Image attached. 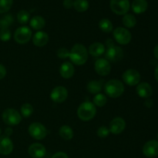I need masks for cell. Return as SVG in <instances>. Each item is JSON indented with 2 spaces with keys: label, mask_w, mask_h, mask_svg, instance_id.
<instances>
[{
  "label": "cell",
  "mask_w": 158,
  "mask_h": 158,
  "mask_svg": "<svg viewBox=\"0 0 158 158\" xmlns=\"http://www.w3.org/2000/svg\"><path fill=\"white\" fill-rule=\"evenodd\" d=\"M88 51L86 48L82 44H75L69 51V56L73 63L81 66L86 63L88 59Z\"/></svg>",
  "instance_id": "1"
},
{
  "label": "cell",
  "mask_w": 158,
  "mask_h": 158,
  "mask_svg": "<svg viewBox=\"0 0 158 158\" xmlns=\"http://www.w3.org/2000/svg\"><path fill=\"white\" fill-rule=\"evenodd\" d=\"M104 91L108 97L111 98H117L124 92V86L121 81L113 79L106 82L104 85Z\"/></svg>",
  "instance_id": "2"
},
{
  "label": "cell",
  "mask_w": 158,
  "mask_h": 158,
  "mask_svg": "<svg viewBox=\"0 0 158 158\" xmlns=\"http://www.w3.org/2000/svg\"><path fill=\"white\" fill-rule=\"evenodd\" d=\"M97 114L96 106L91 102L86 101L82 103L77 109V116L83 121H89L95 117Z\"/></svg>",
  "instance_id": "3"
},
{
  "label": "cell",
  "mask_w": 158,
  "mask_h": 158,
  "mask_svg": "<svg viewBox=\"0 0 158 158\" xmlns=\"http://www.w3.org/2000/svg\"><path fill=\"white\" fill-rule=\"evenodd\" d=\"M2 120L5 123L9 126H15L18 125L22 120V116L16 110L9 108L5 110L2 113Z\"/></svg>",
  "instance_id": "4"
},
{
  "label": "cell",
  "mask_w": 158,
  "mask_h": 158,
  "mask_svg": "<svg viewBox=\"0 0 158 158\" xmlns=\"http://www.w3.org/2000/svg\"><path fill=\"white\" fill-rule=\"evenodd\" d=\"M29 133L32 138L35 140H43L47 135V130L42 123L35 122L29 127Z\"/></svg>",
  "instance_id": "5"
},
{
  "label": "cell",
  "mask_w": 158,
  "mask_h": 158,
  "mask_svg": "<svg viewBox=\"0 0 158 158\" xmlns=\"http://www.w3.org/2000/svg\"><path fill=\"white\" fill-rule=\"evenodd\" d=\"M32 37V31L27 26H22L15 30L14 39L19 44H26Z\"/></svg>",
  "instance_id": "6"
},
{
  "label": "cell",
  "mask_w": 158,
  "mask_h": 158,
  "mask_svg": "<svg viewBox=\"0 0 158 158\" xmlns=\"http://www.w3.org/2000/svg\"><path fill=\"white\" fill-rule=\"evenodd\" d=\"M113 34L116 41L121 45L128 44L132 38L131 32L123 27H117L114 29Z\"/></svg>",
  "instance_id": "7"
},
{
  "label": "cell",
  "mask_w": 158,
  "mask_h": 158,
  "mask_svg": "<svg viewBox=\"0 0 158 158\" xmlns=\"http://www.w3.org/2000/svg\"><path fill=\"white\" fill-rule=\"evenodd\" d=\"M110 9L117 15H124L130 9L129 0H111Z\"/></svg>",
  "instance_id": "8"
},
{
  "label": "cell",
  "mask_w": 158,
  "mask_h": 158,
  "mask_svg": "<svg viewBox=\"0 0 158 158\" xmlns=\"http://www.w3.org/2000/svg\"><path fill=\"white\" fill-rule=\"evenodd\" d=\"M123 82L128 86H136L140 81V75L136 69H130L125 71L122 76Z\"/></svg>",
  "instance_id": "9"
},
{
  "label": "cell",
  "mask_w": 158,
  "mask_h": 158,
  "mask_svg": "<svg viewBox=\"0 0 158 158\" xmlns=\"http://www.w3.org/2000/svg\"><path fill=\"white\" fill-rule=\"evenodd\" d=\"M105 56H106V58L108 61L116 63V62L120 61L123 59V51L120 46L114 45V46L107 48Z\"/></svg>",
  "instance_id": "10"
},
{
  "label": "cell",
  "mask_w": 158,
  "mask_h": 158,
  "mask_svg": "<svg viewBox=\"0 0 158 158\" xmlns=\"http://www.w3.org/2000/svg\"><path fill=\"white\" fill-rule=\"evenodd\" d=\"M68 97V91L64 86H56L52 90L50 94L51 100L57 103H63L66 100Z\"/></svg>",
  "instance_id": "11"
},
{
  "label": "cell",
  "mask_w": 158,
  "mask_h": 158,
  "mask_svg": "<svg viewBox=\"0 0 158 158\" xmlns=\"http://www.w3.org/2000/svg\"><path fill=\"white\" fill-rule=\"evenodd\" d=\"M95 70L99 75L100 76H107L111 71V66L110 62L106 59H99L95 62L94 65Z\"/></svg>",
  "instance_id": "12"
},
{
  "label": "cell",
  "mask_w": 158,
  "mask_h": 158,
  "mask_svg": "<svg viewBox=\"0 0 158 158\" xmlns=\"http://www.w3.org/2000/svg\"><path fill=\"white\" fill-rule=\"evenodd\" d=\"M126 127V122L121 117H115L110 123V132L113 134H120L124 131Z\"/></svg>",
  "instance_id": "13"
},
{
  "label": "cell",
  "mask_w": 158,
  "mask_h": 158,
  "mask_svg": "<svg viewBox=\"0 0 158 158\" xmlns=\"http://www.w3.org/2000/svg\"><path fill=\"white\" fill-rule=\"evenodd\" d=\"M143 153L148 157H155L158 156V141L152 140L147 142L143 148Z\"/></svg>",
  "instance_id": "14"
},
{
  "label": "cell",
  "mask_w": 158,
  "mask_h": 158,
  "mask_svg": "<svg viewBox=\"0 0 158 158\" xmlns=\"http://www.w3.org/2000/svg\"><path fill=\"white\" fill-rule=\"evenodd\" d=\"M29 156L32 158H42L46 154V148L43 144L39 143H32L28 150Z\"/></svg>",
  "instance_id": "15"
},
{
  "label": "cell",
  "mask_w": 158,
  "mask_h": 158,
  "mask_svg": "<svg viewBox=\"0 0 158 158\" xmlns=\"http://www.w3.org/2000/svg\"><path fill=\"white\" fill-rule=\"evenodd\" d=\"M13 143L11 139L6 136L0 137V154L2 155H9L12 152Z\"/></svg>",
  "instance_id": "16"
},
{
  "label": "cell",
  "mask_w": 158,
  "mask_h": 158,
  "mask_svg": "<svg viewBox=\"0 0 158 158\" xmlns=\"http://www.w3.org/2000/svg\"><path fill=\"white\" fill-rule=\"evenodd\" d=\"M49 41V35L46 32H43V31H39L32 38V43L35 46L38 47H42V46H46Z\"/></svg>",
  "instance_id": "17"
},
{
  "label": "cell",
  "mask_w": 158,
  "mask_h": 158,
  "mask_svg": "<svg viewBox=\"0 0 158 158\" xmlns=\"http://www.w3.org/2000/svg\"><path fill=\"white\" fill-rule=\"evenodd\" d=\"M137 93L142 98H149L153 94V89L151 85L148 83H141L137 87Z\"/></svg>",
  "instance_id": "18"
},
{
  "label": "cell",
  "mask_w": 158,
  "mask_h": 158,
  "mask_svg": "<svg viewBox=\"0 0 158 158\" xmlns=\"http://www.w3.org/2000/svg\"><path fill=\"white\" fill-rule=\"evenodd\" d=\"M74 66L69 62H65L61 65L60 69V75L64 79H69L74 74Z\"/></svg>",
  "instance_id": "19"
},
{
  "label": "cell",
  "mask_w": 158,
  "mask_h": 158,
  "mask_svg": "<svg viewBox=\"0 0 158 158\" xmlns=\"http://www.w3.org/2000/svg\"><path fill=\"white\" fill-rule=\"evenodd\" d=\"M103 80H92L87 84L86 89L91 94H98L103 89Z\"/></svg>",
  "instance_id": "20"
},
{
  "label": "cell",
  "mask_w": 158,
  "mask_h": 158,
  "mask_svg": "<svg viewBox=\"0 0 158 158\" xmlns=\"http://www.w3.org/2000/svg\"><path fill=\"white\" fill-rule=\"evenodd\" d=\"M104 46L100 43H94L89 46V50H88V52L94 56H100L104 53Z\"/></svg>",
  "instance_id": "21"
},
{
  "label": "cell",
  "mask_w": 158,
  "mask_h": 158,
  "mask_svg": "<svg viewBox=\"0 0 158 158\" xmlns=\"http://www.w3.org/2000/svg\"><path fill=\"white\" fill-rule=\"evenodd\" d=\"M148 3L147 0H134L132 3V9L135 13L140 14L147 10Z\"/></svg>",
  "instance_id": "22"
},
{
  "label": "cell",
  "mask_w": 158,
  "mask_h": 158,
  "mask_svg": "<svg viewBox=\"0 0 158 158\" xmlns=\"http://www.w3.org/2000/svg\"><path fill=\"white\" fill-rule=\"evenodd\" d=\"M45 25H46V21L43 17L40 15L34 16L30 20V26L35 30H40L44 28Z\"/></svg>",
  "instance_id": "23"
},
{
  "label": "cell",
  "mask_w": 158,
  "mask_h": 158,
  "mask_svg": "<svg viewBox=\"0 0 158 158\" xmlns=\"http://www.w3.org/2000/svg\"><path fill=\"white\" fill-rule=\"evenodd\" d=\"M59 134L63 139L66 140H69L73 137V131L72 128L67 125H64L60 127L59 131Z\"/></svg>",
  "instance_id": "24"
},
{
  "label": "cell",
  "mask_w": 158,
  "mask_h": 158,
  "mask_svg": "<svg viewBox=\"0 0 158 158\" xmlns=\"http://www.w3.org/2000/svg\"><path fill=\"white\" fill-rule=\"evenodd\" d=\"M122 22L123 24L127 28H133L137 24V19L132 14H125Z\"/></svg>",
  "instance_id": "25"
},
{
  "label": "cell",
  "mask_w": 158,
  "mask_h": 158,
  "mask_svg": "<svg viewBox=\"0 0 158 158\" xmlns=\"http://www.w3.org/2000/svg\"><path fill=\"white\" fill-rule=\"evenodd\" d=\"M73 7L79 12H83L89 8V2L87 0H76L73 2Z\"/></svg>",
  "instance_id": "26"
},
{
  "label": "cell",
  "mask_w": 158,
  "mask_h": 158,
  "mask_svg": "<svg viewBox=\"0 0 158 158\" xmlns=\"http://www.w3.org/2000/svg\"><path fill=\"white\" fill-rule=\"evenodd\" d=\"M99 27L103 32H110L113 30V24L110 20L103 19L99 23Z\"/></svg>",
  "instance_id": "27"
},
{
  "label": "cell",
  "mask_w": 158,
  "mask_h": 158,
  "mask_svg": "<svg viewBox=\"0 0 158 158\" xmlns=\"http://www.w3.org/2000/svg\"><path fill=\"white\" fill-rule=\"evenodd\" d=\"M30 18V14L26 10H21L17 14V19L18 22L22 25L26 24L29 22Z\"/></svg>",
  "instance_id": "28"
},
{
  "label": "cell",
  "mask_w": 158,
  "mask_h": 158,
  "mask_svg": "<svg viewBox=\"0 0 158 158\" xmlns=\"http://www.w3.org/2000/svg\"><path fill=\"white\" fill-rule=\"evenodd\" d=\"M106 103H107V98H106V96L103 95V94H96L95 97H94V104L95 105V106L102 107V106H105Z\"/></svg>",
  "instance_id": "29"
},
{
  "label": "cell",
  "mask_w": 158,
  "mask_h": 158,
  "mask_svg": "<svg viewBox=\"0 0 158 158\" xmlns=\"http://www.w3.org/2000/svg\"><path fill=\"white\" fill-rule=\"evenodd\" d=\"M21 116H23V117H26V118H27V117H30L31 115L32 114V113H33V106H32V105L30 104V103H24V104H23V106H21Z\"/></svg>",
  "instance_id": "30"
},
{
  "label": "cell",
  "mask_w": 158,
  "mask_h": 158,
  "mask_svg": "<svg viewBox=\"0 0 158 158\" xmlns=\"http://www.w3.org/2000/svg\"><path fill=\"white\" fill-rule=\"evenodd\" d=\"M13 23V17L11 15H7L0 20V29H9V26Z\"/></svg>",
  "instance_id": "31"
},
{
  "label": "cell",
  "mask_w": 158,
  "mask_h": 158,
  "mask_svg": "<svg viewBox=\"0 0 158 158\" xmlns=\"http://www.w3.org/2000/svg\"><path fill=\"white\" fill-rule=\"evenodd\" d=\"M13 0H0V13H5L11 9Z\"/></svg>",
  "instance_id": "32"
},
{
  "label": "cell",
  "mask_w": 158,
  "mask_h": 158,
  "mask_svg": "<svg viewBox=\"0 0 158 158\" xmlns=\"http://www.w3.org/2000/svg\"><path fill=\"white\" fill-rule=\"evenodd\" d=\"M11 38V32L9 29H2L0 30V40L3 42L9 41Z\"/></svg>",
  "instance_id": "33"
},
{
  "label": "cell",
  "mask_w": 158,
  "mask_h": 158,
  "mask_svg": "<svg viewBox=\"0 0 158 158\" xmlns=\"http://www.w3.org/2000/svg\"><path fill=\"white\" fill-rule=\"evenodd\" d=\"M97 136H98V137H101V138H105V137H106L108 135H109L110 130L108 129L106 127L102 126V127H100L98 130H97Z\"/></svg>",
  "instance_id": "34"
},
{
  "label": "cell",
  "mask_w": 158,
  "mask_h": 158,
  "mask_svg": "<svg viewBox=\"0 0 158 158\" xmlns=\"http://www.w3.org/2000/svg\"><path fill=\"white\" fill-rule=\"evenodd\" d=\"M57 56L60 59H66L69 56V51L66 48H60L57 50Z\"/></svg>",
  "instance_id": "35"
},
{
  "label": "cell",
  "mask_w": 158,
  "mask_h": 158,
  "mask_svg": "<svg viewBox=\"0 0 158 158\" xmlns=\"http://www.w3.org/2000/svg\"><path fill=\"white\" fill-rule=\"evenodd\" d=\"M73 0H64L63 1V6L66 9H70L72 6H73Z\"/></svg>",
  "instance_id": "36"
},
{
  "label": "cell",
  "mask_w": 158,
  "mask_h": 158,
  "mask_svg": "<svg viewBox=\"0 0 158 158\" xmlns=\"http://www.w3.org/2000/svg\"><path fill=\"white\" fill-rule=\"evenodd\" d=\"M6 76V69L3 65L0 64V80L4 78Z\"/></svg>",
  "instance_id": "37"
},
{
  "label": "cell",
  "mask_w": 158,
  "mask_h": 158,
  "mask_svg": "<svg viewBox=\"0 0 158 158\" xmlns=\"http://www.w3.org/2000/svg\"><path fill=\"white\" fill-rule=\"evenodd\" d=\"M52 158H69V157H68L67 154H65V153L58 152V153H56V154L52 156Z\"/></svg>",
  "instance_id": "38"
},
{
  "label": "cell",
  "mask_w": 158,
  "mask_h": 158,
  "mask_svg": "<svg viewBox=\"0 0 158 158\" xmlns=\"http://www.w3.org/2000/svg\"><path fill=\"white\" fill-rule=\"evenodd\" d=\"M5 134H6V135H5V136H6V137H9L10 135H12V130L11 129V128H9V127L6 128V131H5Z\"/></svg>",
  "instance_id": "39"
},
{
  "label": "cell",
  "mask_w": 158,
  "mask_h": 158,
  "mask_svg": "<svg viewBox=\"0 0 158 158\" xmlns=\"http://www.w3.org/2000/svg\"><path fill=\"white\" fill-rule=\"evenodd\" d=\"M154 56L156 57V59L158 60V45L155 46L154 48Z\"/></svg>",
  "instance_id": "40"
},
{
  "label": "cell",
  "mask_w": 158,
  "mask_h": 158,
  "mask_svg": "<svg viewBox=\"0 0 158 158\" xmlns=\"http://www.w3.org/2000/svg\"><path fill=\"white\" fill-rule=\"evenodd\" d=\"M145 104H146L147 106H148V107H151V106H152V104H153V102L151 100H148L146 101V103H145Z\"/></svg>",
  "instance_id": "41"
},
{
  "label": "cell",
  "mask_w": 158,
  "mask_h": 158,
  "mask_svg": "<svg viewBox=\"0 0 158 158\" xmlns=\"http://www.w3.org/2000/svg\"><path fill=\"white\" fill-rule=\"evenodd\" d=\"M154 75H155V78L157 80V81L158 82V65L157 66L155 69V72H154Z\"/></svg>",
  "instance_id": "42"
},
{
  "label": "cell",
  "mask_w": 158,
  "mask_h": 158,
  "mask_svg": "<svg viewBox=\"0 0 158 158\" xmlns=\"http://www.w3.org/2000/svg\"><path fill=\"white\" fill-rule=\"evenodd\" d=\"M0 134H1V129H0Z\"/></svg>",
  "instance_id": "43"
},
{
  "label": "cell",
  "mask_w": 158,
  "mask_h": 158,
  "mask_svg": "<svg viewBox=\"0 0 158 158\" xmlns=\"http://www.w3.org/2000/svg\"><path fill=\"white\" fill-rule=\"evenodd\" d=\"M157 139H158V134H157Z\"/></svg>",
  "instance_id": "44"
}]
</instances>
